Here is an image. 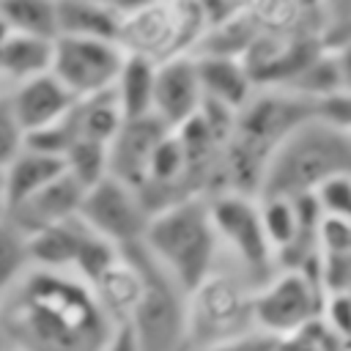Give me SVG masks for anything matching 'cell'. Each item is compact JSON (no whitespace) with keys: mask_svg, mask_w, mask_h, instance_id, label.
Wrapping results in <instances>:
<instances>
[{"mask_svg":"<svg viewBox=\"0 0 351 351\" xmlns=\"http://www.w3.org/2000/svg\"><path fill=\"white\" fill-rule=\"evenodd\" d=\"M140 244L186 293H192L217 271L214 263L222 247L211 217V197L189 195L154 211Z\"/></svg>","mask_w":351,"mask_h":351,"instance_id":"3957f363","label":"cell"},{"mask_svg":"<svg viewBox=\"0 0 351 351\" xmlns=\"http://www.w3.org/2000/svg\"><path fill=\"white\" fill-rule=\"evenodd\" d=\"M203 101H206V90H203L197 58L181 52L159 63L154 115H159L170 129H181L203 110Z\"/></svg>","mask_w":351,"mask_h":351,"instance_id":"30bf717a","label":"cell"},{"mask_svg":"<svg viewBox=\"0 0 351 351\" xmlns=\"http://www.w3.org/2000/svg\"><path fill=\"white\" fill-rule=\"evenodd\" d=\"M252 291L241 280L225 271L206 277L186 304V348L214 346L222 340L241 337L255 329Z\"/></svg>","mask_w":351,"mask_h":351,"instance_id":"8992f818","label":"cell"},{"mask_svg":"<svg viewBox=\"0 0 351 351\" xmlns=\"http://www.w3.org/2000/svg\"><path fill=\"white\" fill-rule=\"evenodd\" d=\"M211 217L222 247H228L250 274L261 277V282L269 280L274 274L271 269L277 263V252L266 236L258 195L233 189L222 192L211 197Z\"/></svg>","mask_w":351,"mask_h":351,"instance_id":"52a82bcc","label":"cell"},{"mask_svg":"<svg viewBox=\"0 0 351 351\" xmlns=\"http://www.w3.org/2000/svg\"><path fill=\"white\" fill-rule=\"evenodd\" d=\"M11 33H14V30H11V25H8V22L3 19V14H0V47L8 41V36H11Z\"/></svg>","mask_w":351,"mask_h":351,"instance_id":"e575fe53","label":"cell"},{"mask_svg":"<svg viewBox=\"0 0 351 351\" xmlns=\"http://www.w3.org/2000/svg\"><path fill=\"white\" fill-rule=\"evenodd\" d=\"M348 351H351V348H348Z\"/></svg>","mask_w":351,"mask_h":351,"instance_id":"8d00e7d4","label":"cell"},{"mask_svg":"<svg viewBox=\"0 0 351 351\" xmlns=\"http://www.w3.org/2000/svg\"><path fill=\"white\" fill-rule=\"evenodd\" d=\"M8 99H11V107L27 134L60 123L80 101L52 71L30 77L25 82H16L14 90L8 93Z\"/></svg>","mask_w":351,"mask_h":351,"instance_id":"7c38bea8","label":"cell"},{"mask_svg":"<svg viewBox=\"0 0 351 351\" xmlns=\"http://www.w3.org/2000/svg\"><path fill=\"white\" fill-rule=\"evenodd\" d=\"M55 38H41L30 33H11L0 47V80L25 82L30 77L52 71Z\"/></svg>","mask_w":351,"mask_h":351,"instance_id":"d6986e66","label":"cell"},{"mask_svg":"<svg viewBox=\"0 0 351 351\" xmlns=\"http://www.w3.org/2000/svg\"><path fill=\"white\" fill-rule=\"evenodd\" d=\"M324 217L351 219V176H335L313 192Z\"/></svg>","mask_w":351,"mask_h":351,"instance_id":"4316f807","label":"cell"},{"mask_svg":"<svg viewBox=\"0 0 351 351\" xmlns=\"http://www.w3.org/2000/svg\"><path fill=\"white\" fill-rule=\"evenodd\" d=\"M85 192H88V186L66 170L55 181H49L47 186H41L36 195H30L19 206H14L11 214H8V219L19 230L33 233L38 228H47V225H55V222L80 217Z\"/></svg>","mask_w":351,"mask_h":351,"instance_id":"4fadbf2b","label":"cell"},{"mask_svg":"<svg viewBox=\"0 0 351 351\" xmlns=\"http://www.w3.org/2000/svg\"><path fill=\"white\" fill-rule=\"evenodd\" d=\"M126 14L99 0H58V27L60 36L80 38H107L121 41Z\"/></svg>","mask_w":351,"mask_h":351,"instance_id":"e0dca14e","label":"cell"},{"mask_svg":"<svg viewBox=\"0 0 351 351\" xmlns=\"http://www.w3.org/2000/svg\"><path fill=\"white\" fill-rule=\"evenodd\" d=\"M186 351H274V337L271 335H263L258 329L241 335V337H233V340H222V343H214V346H200V348H186Z\"/></svg>","mask_w":351,"mask_h":351,"instance_id":"f1b7e54d","label":"cell"},{"mask_svg":"<svg viewBox=\"0 0 351 351\" xmlns=\"http://www.w3.org/2000/svg\"><path fill=\"white\" fill-rule=\"evenodd\" d=\"M0 14L16 33L58 38V0H0Z\"/></svg>","mask_w":351,"mask_h":351,"instance_id":"7402d4cb","label":"cell"},{"mask_svg":"<svg viewBox=\"0 0 351 351\" xmlns=\"http://www.w3.org/2000/svg\"><path fill=\"white\" fill-rule=\"evenodd\" d=\"M27 145V132L19 123L8 93H0V170H5Z\"/></svg>","mask_w":351,"mask_h":351,"instance_id":"484cf974","label":"cell"},{"mask_svg":"<svg viewBox=\"0 0 351 351\" xmlns=\"http://www.w3.org/2000/svg\"><path fill=\"white\" fill-rule=\"evenodd\" d=\"M3 293H5V291H3V288H0V304H3Z\"/></svg>","mask_w":351,"mask_h":351,"instance_id":"d590c367","label":"cell"},{"mask_svg":"<svg viewBox=\"0 0 351 351\" xmlns=\"http://www.w3.org/2000/svg\"><path fill=\"white\" fill-rule=\"evenodd\" d=\"M200 80L208 101H217L233 112H239L255 93V80L241 60V55H219L208 52L197 58Z\"/></svg>","mask_w":351,"mask_h":351,"instance_id":"9a60e30c","label":"cell"},{"mask_svg":"<svg viewBox=\"0 0 351 351\" xmlns=\"http://www.w3.org/2000/svg\"><path fill=\"white\" fill-rule=\"evenodd\" d=\"M63 159H66V170L74 178H80L85 186H93L110 176V145L107 143L77 137L63 154Z\"/></svg>","mask_w":351,"mask_h":351,"instance_id":"cb8c5ba5","label":"cell"},{"mask_svg":"<svg viewBox=\"0 0 351 351\" xmlns=\"http://www.w3.org/2000/svg\"><path fill=\"white\" fill-rule=\"evenodd\" d=\"M80 217L90 230L126 250L143 241L151 211L134 186L123 184L115 176H107L99 184L88 186Z\"/></svg>","mask_w":351,"mask_h":351,"instance_id":"9c48e42d","label":"cell"},{"mask_svg":"<svg viewBox=\"0 0 351 351\" xmlns=\"http://www.w3.org/2000/svg\"><path fill=\"white\" fill-rule=\"evenodd\" d=\"M90 288L115 326L129 324V318L134 315V310L143 299V291H145V271H143L137 255L132 250H123V255Z\"/></svg>","mask_w":351,"mask_h":351,"instance_id":"5bb4252c","label":"cell"},{"mask_svg":"<svg viewBox=\"0 0 351 351\" xmlns=\"http://www.w3.org/2000/svg\"><path fill=\"white\" fill-rule=\"evenodd\" d=\"M351 343L337 335L324 315L296 326L293 332L274 337V351H348Z\"/></svg>","mask_w":351,"mask_h":351,"instance_id":"603a6c76","label":"cell"},{"mask_svg":"<svg viewBox=\"0 0 351 351\" xmlns=\"http://www.w3.org/2000/svg\"><path fill=\"white\" fill-rule=\"evenodd\" d=\"M156 69L159 63L145 55H126V63L115 80V96L123 107L126 118H143L154 112V90H156Z\"/></svg>","mask_w":351,"mask_h":351,"instance_id":"ffe728a7","label":"cell"},{"mask_svg":"<svg viewBox=\"0 0 351 351\" xmlns=\"http://www.w3.org/2000/svg\"><path fill=\"white\" fill-rule=\"evenodd\" d=\"M335 49V60H337V71H340V85H343V96L351 99V36L329 44Z\"/></svg>","mask_w":351,"mask_h":351,"instance_id":"4dcf8cb0","label":"cell"},{"mask_svg":"<svg viewBox=\"0 0 351 351\" xmlns=\"http://www.w3.org/2000/svg\"><path fill=\"white\" fill-rule=\"evenodd\" d=\"M11 203H8V186H5V170H0V222L8 219Z\"/></svg>","mask_w":351,"mask_h":351,"instance_id":"836d02e7","label":"cell"},{"mask_svg":"<svg viewBox=\"0 0 351 351\" xmlns=\"http://www.w3.org/2000/svg\"><path fill=\"white\" fill-rule=\"evenodd\" d=\"M60 173H66V159L58 154H47L38 148L25 145L22 154L5 167V186H8V203L11 208L36 195L41 186L55 181Z\"/></svg>","mask_w":351,"mask_h":351,"instance_id":"ac0fdd59","label":"cell"},{"mask_svg":"<svg viewBox=\"0 0 351 351\" xmlns=\"http://www.w3.org/2000/svg\"><path fill=\"white\" fill-rule=\"evenodd\" d=\"M126 55L129 52L121 47V41L58 36L52 74L77 99H88L115 88V80L126 63Z\"/></svg>","mask_w":351,"mask_h":351,"instance_id":"ba28073f","label":"cell"},{"mask_svg":"<svg viewBox=\"0 0 351 351\" xmlns=\"http://www.w3.org/2000/svg\"><path fill=\"white\" fill-rule=\"evenodd\" d=\"M99 3H107V5L118 8L121 14H132V11H140V8L151 5L154 0H99Z\"/></svg>","mask_w":351,"mask_h":351,"instance_id":"d6a6232c","label":"cell"},{"mask_svg":"<svg viewBox=\"0 0 351 351\" xmlns=\"http://www.w3.org/2000/svg\"><path fill=\"white\" fill-rule=\"evenodd\" d=\"M145 271L143 299L129 318L140 351H186V304L189 293L145 252L143 244L126 247Z\"/></svg>","mask_w":351,"mask_h":351,"instance_id":"277c9868","label":"cell"},{"mask_svg":"<svg viewBox=\"0 0 351 351\" xmlns=\"http://www.w3.org/2000/svg\"><path fill=\"white\" fill-rule=\"evenodd\" d=\"M71 121H74L77 137L110 145L115 140V134L121 132V126L126 123V115H123V107H121L115 90L110 88L104 93L80 99L71 110Z\"/></svg>","mask_w":351,"mask_h":351,"instance_id":"44dd1931","label":"cell"},{"mask_svg":"<svg viewBox=\"0 0 351 351\" xmlns=\"http://www.w3.org/2000/svg\"><path fill=\"white\" fill-rule=\"evenodd\" d=\"M315 3L326 22V33H324L326 41H332L351 25V0H315Z\"/></svg>","mask_w":351,"mask_h":351,"instance_id":"f546056e","label":"cell"},{"mask_svg":"<svg viewBox=\"0 0 351 351\" xmlns=\"http://www.w3.org/2000/svg\"><path fill=\"white\" fill-rule=\"evenodd\" d=\"M326 288L321 282V255L302 269H280L252 291L255 329L282 337L321 315Z\"/></svg>","mask_w":351,"mask_h":351,"instance_id":"5b68a950","label":"cell"},{"mask_svg":"<svg viewBox=\"0 0 351 351\" xmlns=\"http://www.w3.org/2000/svg\"><path fill=\"white\" fill-rule=\"evenodd\" d=\"M88 233H90V228L82 222V217H71V219H63V222H55V225L27 233L30 266L74 271V263L82 252Z\"/></svg>","mask_w":351,"mask_h":351,"instance_id":"2e32d148","label":"cell"},{"mask_svg":"<svg viewBox=\"0 0 351 351\" xmlns=\"http://www.w3.org/2000/svg\"><path fill=\"white\" fill-rule=\"evenodd\" d=\"M30 269L27 233L19 230L11 219L0 222V288L8 291Z\"/></svg>","mask_w":351,"mask_h":351,"instance_id":"d4e9b609","label":"cell"},{"mask_svg":"<svg viewBox=\"0 0 351 351\" xmlns=\"http://www.w3.org/2000/svg\"><path fill=\"white\" fill-rule=\"evenodd\" d=\"M170 132L176 129H170L154 112L143 118H126V123L110 143V176L143 192L151 178V162H154L156 145Z\"/></svg>","mask_w":351,"mask_h":351,"instance_id":"8fae6325","label":"cell"},{"mask_svg":"<svg viewBox=\"0 0 351 351\" xmlns=\"http://www.w3.org/2000/svg\"><path fill=\"white\" fill-rule=\"evenodd\" d=\"M101 351H140L137 337H134V329L129 324H118Z\"/></svg>","mask_w":351,"mask_h":351,"instance_id":"1f68e13d","label":"cell"},{"mask_svg":"<svg viewBox=\"0 0 351 351\" xmlns=\"http://www.w3.org/2000/svg\"><path fill=\"white\" fill-rule=\"evenodd\" d=\"M335 176H351V123L324 110L302 121L271 151L258 197H304Z\"/></svg>","mask_w":351,"mask_h":351,"instance_id":"7a4b0ae2","label":"cell"},{"mask_svg":"<svg viewBox=\"0 0 351 351\" xmlns=\"http://www.w3.org/2000/svg\"><path fill=\"white\" fill-rule=\"evenodd\" d=\"M0 329L8 351H101L115 324L82 277L30 266L3 293Z\"/></svg>","mask_w":351,"mask_h":351,"instance_id":"6da1fadb","label":"cell"},{"mask_svg":"<svg viewBox=\"0 0 351 351\" xmlns=\"http://www.w3.org/2000/svg\"><path fill=\"white\" fill-rule=\"evenodd\" d=\"M321 315L337 335H343L351 343V291H329Z\"/></svg>","mask_w":351,"mask_h":351,"instance_id":"83f0119b","label":"cell"}]
</instances>
